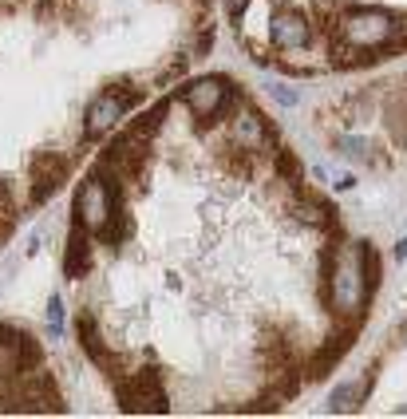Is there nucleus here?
Wrapping results in <instances>:
<instances>
[{
    "instance_id": "nucleus-1",
    "label": "nucleus",
    "mask_w": 407,
    "mask_h": 419,
    "mask_svg": "<svg viewBox=\"0 0 407 419\" xmlns=\"http://www.w3.org/2000/svg\"><path fill=\"white\" fill-rule=\"evenodd\" d=\"M376 289H380V253L372 249V241L336 246V253L324 257V297L336 317L360 325Z\"/></svg>"
},
{
    "instance_id": "nucleus-2",
    "label": "nucleus",
    "mask_w": 407,
    "mask_h": 419,
    "mask_svg": "<svg viewBox=\"0 0 407 419\" xmlns=\"http://www.w3.org/2000/svg\"><path fill=\"white\" fill-rule=\"evenodd\" d=\"M399 32V20L383 9H348V16L340 20V36L352 51H376L388 48Z\"/></svg>"
},
{
    "instance_id": "nucleus-3",
    "label": "nucleus",
    "mask_w": 407,
    "mask_h": 419,
    "mask_svg": "<svg viewBox=\"0 0 407 419\" xmlns=\"http://www.w3.org/2000/svg\"><path fill=\"white\" fill-rule=\"evenodd\" d=\"M233 99H238V87L226 76H202V79L182 87V103L190 107V115L198 123H210L218 115H226L233 107Z\"/></svg>"
},
{
    "instance_id": "nucleus-4",
    "label": "nucleus",
    "mask_w": 407,
    "mask_h": 419,
    "mask_svg": "<svg viewBox=\"0 0 407 419\" xmlns=\"http://www.w3.org/2000/svg\"><path fill=\"white\" fill-rule=\"evenodd\" d=\"M115 214H119V210H115L107 178H103V174H87L76 190V222L84 226L87 233H103Z\"/></svg>"
},
{
    "instance_id": "nucleus-5",
    "label": "nucleus",
    "mask_w": 407,
    "mask_h": 419,
    "mask_svg": "<svg viewBox=\"0 0 407 419\" xmlns=\"http://www.w3.org/2000/svg\"><path fill=\"white\" fill-rule=\"evenodd\" d=\"M139 103V91L135 87H103L91 103H87V115H84V138H103L123 115Z\"/></svg>"
},
{
    "instance_id": "nucleus-6",
    "label": "nucleus",
    "mask_w": 407,
    "mask_h": 419,
    "mask_svg": "<svg viewBox=\"0 0 407 419\" xmlns=\"http://www.w3.org/2000/svg\"><path fill=\"white\" fill-rule=\"evenodd\" d=\"M40 364V344L36 336L20 333L12 325H0V380H16L28 368Z\"/></svg>"
},
{
    "instance_id": "nucleus-7",
    "label": "nucleus",
    "mask_w": 407,
    "mask_h": 419,
    "mask_svg": "<svg viewBox=\"0 0 407 419\" xmlns=\"http://www.w3.org/2000/svg\"><path fill=\"white\" fill-rule=\"evenodd\" d=\"M119 408L123 411H166V392L159 388V372L143 368L119 380Z\"/></svg>"
},
{
    "instance_id": "nucleus-8",
    "label": "nucleus",
    "mask_w": 407,
    "mask_h": 419,
    "mask_svg": "<svg viewBox=\"0 0 407 419\" xmlns=\"http://www.w3.org/2000/svg\"><path fill=\"white\" fill-rule=\"evenodd\" d=\"M233 143L246 146V151H269L273 146V135L269 127H265V119L253 111V107H241L238 115H233Z\"/></svg>"
},
{
    "instance_id": "nucleus-9",
    "label": "nucleus",
    "mask_w": 407,
    "mask_h": 419,
    "mask_svg": "<svg viewBox=\"0 0 407 419\" xmlns=\"http://www.w3.org/2000/svg\"><path fill=\"white\" fill-rule=\"evenodd\" d=\"M273 40H277V48H285V51L308 48V40H313V24H308L301 12L285 9V12L273 16Z\"/></svg>"
},
{
    "instance_id": "nucleus-10",
    "label": "nucleus",
    "mask_w": 407,
    "mask_h": 419,
    "mask_svg": "<svg viewBox=\"0 0 407 419\" xmlns=\"http://www.w3.org/2000/svg\"><path fill=\"white\" fill-rule=\"evenodd\" d=\"M91 269V246H87V230L84 226H71L68 233V253H64V273L71 277V281H79V277Z\"/></svg>"
},
{
    "instance_id": "nucleus-11",
    "label": "nucleus",
    "mask_w": 407,
    "mask_h": 419,
    "mask_svg": "<svg viewBox=\"0 0 407 419\" xmlns=\"http://www.w3.org/2000/svg\"><path fill=\"white\" fill-rule=\"evenodd\" d=\"M79 344H84V352L99 364L103 372H115V356H111V348L103 344V336H99V328H95V320L91 317H79Z\"/></svg>"
},
{
    "instance_id": "nucleus-12",
    "label": "nucleus",
    "mask_w": 407,
    "mask_h": 419,
    "mask_svg": "<svg viewBox=\"0 0 407 419\" xmlns=\"http://www.w3.org/2000/svg\"><path fill=\"white\" fill-rule=\"evenodd\" d=\"M36 190H32V202H44V198L56 190V182L64 178V158H56V154H40L36 158Z\"/></svg>"
},
{
    "instance_id": "nucleus-13",
    "label": "nucleus",
    "mask_w": 407,
    "mask_h": 419,
    "mask_svg": "<svg viewBox=\"0 0 407 419\" xmlns=\"http://www.w3.org/2000/svg\"><path fill=\"white\" fill-rule=\"evenodd\" d=\"M352 336H356V333H352V328H348V333H340V336H332V340L324 344V352L313 360V368H308V376H313V380H321L324 372H328L332 364H336V360L344 356L348 348H352Z\"/></svg>"
},
{
    "instance_id": "nucleus-14",
    "label": "nucleus",
    "mask_w": 407,
    "mask_h": 419,
    "mask_svg": "<svg viewBox=\"0 0 407 419\" xmlns=\"http://www.w3.org/2000/svg\"><path fill=\"white\" fill-rule=\"evenodd\" d=\"M277 174L285 182H293V186H297V182H305V166L297 163V154L288 151V146H277Z\"/></svg>"
},
{
    "instance_id": "nucleus-15",
    "label": "nucleus",
    "mask_w": 407,
    "mask_h": 419,
    "mask_svg": "<svg viewBox=\"0 0 407 419\" xmlns=\"http://www.w3.org/2000/svg\"><path fill=\"white\" fill-rule=\"evenodd\" d=\"M388 119H391L396 138H399V143H407V91H399L396 99L388 103Z\"/></svg>"
},
{
    "instance_id": "nucleus-16",
    "label": "nucleus",
    "mask_w": 407,
    "mask_h": 419,
    "mask_svg": "<svg viewBox=\"0 0 407 419\" xmlns=\"http://www.w3.org/2000/svg\"><path fill=\"white\" fill-rule=\"evenodd\" d=\"M340 146H344V154H348V158H364V163H376V154H368L372 146H368L364 138H344Z\"/></svg>"
},
{
    "instance_id": "nucleus-17",
    "label": "nucleus",
    "mask_w": 407,
    "mask_h": 419,
    "mask_svg": "<svg viewBox=\"0 0 407 419\" xmlns=\"http://www.w3.org/2000/svg\"><path fill=\"white\" fill-rule=\"evenodd\" d=\"M269 95L281 103V107H293V103H297V91H288V87H281V84H273V87H269Z\"/></svg>"
},
{
    "instance_id": "nucleus-18",
    "label": "nucleus",
    "mask_w": 407,
    "mask_h": 419,
    "mask_svg": "<svg viewBox=\"0 0 407 419\" xmlns=\"http://www.w3.org/2000/svg\"><path fill=\"white\" fill-rule=\"evenodd\" d=\"M48 320H51V328H60V325H64V301H60V297H51V301H48Z\"/></svg>"
},
{
    "instance_id": "nucleus-19",
    "label": "nucleus",
    "mask_w": 407,
    "mask_h": 419,
    "mask_svg": "<svg viewBox=\"0 0 407 419\" xmlns=\"http://www.w3.org/2000/svg\"><path fill=\"white\" fill-rule=\"evenodd\" d=\"M226 4V12H229V20H241V12L249 9V0H221Z\"/></svg>"
},
{
    "instance_id": "nucleus-20",
    "label": "nucleus",
    "mask_w": 407,
    "mask_h": 419,
    "mask_svg": "<svg viewBox=\"0 0 407 419\" xmlns=\"http://www.w3.org/2000/svg\"><path fill=\"white\" fill-rule=\"evenodd\" d=\"M396 257H399V261H403V257H407V238H403V241H399V246H396Z\"/></svg>"
}]
</instances>
